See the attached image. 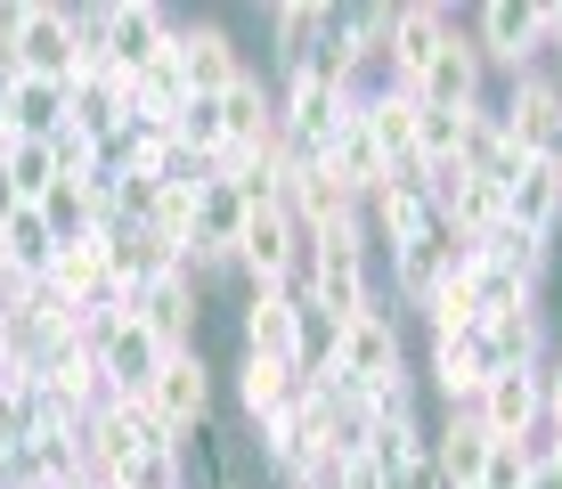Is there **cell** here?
Instances as JSON below:
<instances>
[{"instance_id": "obj_42", "label": "cell", "mask_w": 562, "mask_h": 489, "mask_svg": "<svg viewBox=\"0 0 562 489\" xmlns=\"http://www.w3.org/2000/svg\"><path fill=\"white\" fill-rule=\"evenodd\" d=\"M547 433L562 441V351H547Z\"/></svg>"}, {"instance_id": "obj_14", "label": "cell", "mask_w": 562, "mask_h": 489, "mask_svg": "<svg viewBox=\"0 0 562 489\" xmlns=\"http://www.w3.org/2000/svg\"><path fill=\"white\" fill-rule=\"evenodd\" d=\"M481 98H490V66L464 42V16H457V33L432 49V66L416 74V107H481Z\"/></svg>"}, {"instance_id": "obj_27", "label": "cell", "mask_w": 562, "mask_h": 489, "mask_svg": "<svg viewBox=\"0 0 562 489\" xmlns=\"http://www.w3.org/2000/svg\"><path fill=\"white\" fill-rule=\"evenodd\" d=\"M326 164H335L342 180L359 188V204H367V196H375L383 180H392V155L375 147V131H367V114H351V123L335 131V147H326Z\"/></svg>"}, {"instance_id": "obj_34", "label": "cell", "mask_w": 562, "mask_h": 489, "mask_svg": "<svg viewBox=\"0 0 562 489\" xmlns=\"http://www.w3.org/2000/svg\"><path fill=\"white\" fill-rule=\"evenodd\" d=\"M457 140H464V107H416V164L424 171L457 164Z\"/></svg>"}, {"instance_id": "obj_12", "label": "cell", "mask_w": 562, "mask_h": 489, "mask_svg": "<svg viewBox=\"0 0 562 489\" xmlns=\"http://www.w3.org/2000/svg\"><path fill=\"white\" fill-rule=\"evenodd\" d=\"M171 25H180V16L155 9V0H106V66L131 82L139 66H155V57L171 49Z\"/></svg>"}, {"instance_id": "obj_13", "label": "cell", "mask_w": 562, "mask_h": 489, "mask_svg": "<svg viewBox=\"0 0 562 489\" xmlns=\"http://www.w3.org/2000/svg\"><path fill=\"white\" fill-rule=\"evenodd\" d=\"M254 433H261V441H254V448H261V465H269L278 481H294L302 465L326 448V416H318V400H310V391L294 384V400H285L269 424H254Z\"/></svg>"}, {"instance_id": "obj_36", "label": "cell", "mask_w": 562, "mask_h": 489, "mask_svg": "<svg viewBox=\"0 0 562 489\" xmlns=\"http://www.w3.org/2000/svg\"><path fill=\"white\" fill-rule=\"evenodd\" d=\"M0 180L25 196V204H33L42 188H57V155H49V140H16V155L0 164Z\"/></svg>"}, {"instance_id": "obj_20", "label": "cell", "mask_w": 562, "mask_h": 489, "mask_svg": "<svg viewBox=\"0 0 562 489\" xmlns=\"http://www.w3.org/2000/svg\"><path fill=\"white\" fill-rule=\"evenodd\" d=\"M490 433H481V416L464 408V416H440L432 424V489H481V465H490Z\"/></svg>"}, {"instance_id": "obj_39", "label": "cell", "mask_w": 562, "mask_h": 489, "mask_svg": "<svg viewBox=\"0 0 562 489\" xmlns=\"http://www.w3.org/2000/svg\"><path fill=\"white\" fill-rule=\"evenodd\" d=\"M49 155H57V180H90V171H99L106 164V155H99V140H90V131H49Z\"/></svg>"}, {"instance_id": "obj_4", "label": "cell", "mask_w": 562, "mask_h": 489, "mask_svg": "<svg viewBox=\"0 0 562 489\" xmlns=\"http://www.w3.org/2000/svg\"><path fill=\"white\" fill-rule=\"evenodd\" d=\"M359 221H367V237H375V253L424 237V229L440 221V212H432V171H424L416 155H408V164H392V180L359 204Z\"/></svg>"}, {"instance_id": "obj_19", "label": "cell", "mask_w": 562, "mask_h": 489, "mask_svg": "<svg viewBox=\"0 0 562 489\" xmlns=\"http://www.w3.org/2000/svg\"><path fill=\"white\" fill-rule=\"evenodd\" d=\"M285 212H294L302 237H318V229H335V221H359V188L342 180L335 164H310V171H294V188H285Z\"/></svg>"}, {"instance_id": "obj_35", "label": "cell", "mask_w": 562, "mask_h": 489, "mask_svg": "<svg viewBox=\"0 0 562 489\" xmlns=\"http://www.w3.org/2000/svg\"><path fill=\"white\" fill-rule=\"evenodd\" d=\"M481 253H490V262H506V269H521V278H547V237H530V229H514V221H497L490 237H481Z\"/></svg>"}, {"instance_id": "obj_40", "label": "cell", "mask_w": 562, "mask_h": 489, "mask_svg": "<svg viewBox=\"0 0 562 489\" xmlns=\"http://www.w3.org/2000/svg\"><path fill=\"white\" fill-rule=\"evenodd\" d=\"M481 489H530V457H521V441H497V448H490Z\"/></svg>"}, {"instance_id": "obj_18", "label": "cell", "mask_w": 562, "mask_h": 489, "mask_svg": "<svg viewBox=\"0 0 562 489\" xmlns=\"http://www.w3.org/2000/svg\"><path fill=\"white\" fill-rule=\"evenodd\" d=\"M506 221L554 245V229H562V155H530V164L514 171V188H506Z\"/></svg>"}, {"instance_id": "obj_41", "label": "cell", "mask_w": 562, "mask_h": 489, "mask_svg": "<svg viewBox=\"0 0 562 489\" xmlns=\"http://www.w3.org/2000/svg\"><path fill=\"white\" fill-rule=\"evenodd\" d=\"M335 489H392V481H383V465L359 448V457H335Z\"/></svg>"}, {"instance_id": "obj_33", "label": "cell", "mask_w": 562, "mask_h": 489, "mask_svg": "<svg viewBox=\"0 0 562 489\" xmlns=\"http://www.w3.org/2000/svg\"><path fill=\"white\" fill-rule=\"evenodd\" d=\"M33 212L49 221V237L57 245H74V237H90V180H57L33 196Z\"/></svg>"}, {"instance_id": "obj_10", "label": "cell", "mask_w": 562, "mask_h": 489, "mask_svg": "<svg viewBox=\"0 0 562 489\" xmlns=\"http://www.w3.org/2000/svg\"><path fill=\"white\" fill-rule=\"evenodd\" d=\"M66 123H74V131H90L99 147H106L123 123H139V107H131V82L106 66V57L74 66V82H66Z\"/></svg>"}, {"instance_id": "obj_2", "label": "cell", "mask_w": 562, "mask_h": 489, "mask_svg": "<svg viewBox=\"0 0 562 489\" xmlns=\"http://www.w3.org/2000/svg\"><path fill=\"white\" fill-rule=\"evenodd\" d=\"M9 57H16V74L74 82V66H82V49H74V0H9Z\"/></svg>"}, {"instance_id": "obj_5", "label": "cell", "mask_w": 562, "mask_h": 489, "mask_svg": "<svg viewBox=\"0 0 562 489\" xmlns=\"http://www.w3.org/2000/svg\"><path fill=\"white\" fill-rule=\"evenodd\" d=\"M147 408L164 416V433L180 448L196 441L212 424V367H204V351H171V359L155 367V384H147Z\"/></svg>"}, {"instance_id": "obj_32", "label": "cell", "mask_w": 562, "mask_h": 489, "mask_svg": "<svg viewBox=\"0 0 562 489\" xmlns=\"http://www.w3.org/2000/svg\"><path fill=\"white\" fill-rule=\"evenodd\" d=\"M424 326H432V343H449V335H473V326H481V302H473V286H464V278H440L432 293H424Z\"/></svg>"}, {"instance_id": "obj_17", "label": "cell", "mask_w": 562, "mask_h": 489, "mask_svg": "<svg viewBox=\"0 0 562 489\" xmlns=\"http://www.w3.org/2000/svg\"><path fill=\"white\" fill-rule=\"evenodd\" d=\"M131 319L147 326L155 343L164 351H196V326H204V293L180 278V269H171V278H155L139 302H131Z\"/></svg>"}, {"instance_id": "obj_29", "label": "cell", "mask_w": 562, "mask_h": 489, "mask_svg": "<svg viewBox=\"0 0 562 489\" xmlns=\"http://www.w3.org/2000/svg\"><path fill=\"white\" fill-rule=\"evenodd\" d=\"M0 262H9L16 278H49L57 237H49V221H42L33 204H16V212H9V229H0Z\"/></svg>"}, {"instance_id": "obj_15", "label": "cell", "mask_w": 562, "mask_h": 489, "mask_svg": "<svg viewBox=\"0 0 562 489\" xmlns=\"http://www.w3.org/2000/svg\"><path fill=\"white\" fill-rule=\"evenodd\" d=\"M457 253H464V237H457V229L449 221H432V229H424V237H408V245H392V253H383V269H392V293H400V302H424V293H432L440 278H449V269H457Z\"/></svg>"}, {"instance_id": "obj_28", "label": "cell", "mask_w": 562, "mask_h": 489, "mask_svg": "<svg viewBox=\"0 0 562 489\" xmlns=\"http://www.w3.org/2000/svg\"><path fill=\"white\" fill-rule=\"evenodd\" d=\"M285 400H294V367L254 359V351H237V408H245V424H269Z\"/></svg>"}, {"instance_id": "obj_3", "label": "cell", "mask_w": 562, "mask_h": 489, "mask_svg": "<svg viewBox=\"0 0 562 489\" xmlns=\"http://www.w3.org/2000/svg\"><path fill=\"white\" fill-rule=\"evenodd\" d=\"M464 42L481 49V66L490 74H530L547 66V25H538V0H490V9L464 16Z\"/></svg>"}, {"instance_id": "obj_22", "label": "cell", "mask_w": 562, "mask_h": 489, "mask_svg": "<svg viewBox=\"0 0 562 489\" xmlns=\"http://www.w3.org/2000/svg\"><path fill=\"white\" fill-rule=\"evenodd\" d=\"M221 123H228V147H269L278 140V82L261 66H245L237 82L221 90Z\"/></svg>"}, {"instance_id": "obj_30", "label": "cell", "mask_w": 562, "mask_h": 489, "mask_svg": "<svg viewBox=\"0 0 562 489\" xmlns=\"http://www.w3.org/2000/svg\"><path fill=\"white\" fill-rule=\"evenodd\" d=\"M245 212H254V204H245V196L228 188V180H204V188H196V237H204L212 253H237Z\"/></svg>"}, {"instance_id": "obj_38", "label": "cell", "mask_w": 562, "mask_h": 489, "mask_svg": "<svg viewBox=\"0 0 562 489\" xmlns=\"http://www.w3.org/2000/svg\"><path fill=\"white\" fill-rule=\"evenodd\" d=\"M180 147H196V155H221L228 147V123H221V98H188V114H180V131H171Z\"/></svg>"}, {"instance_id": "obj_43", "label": "cell", "mask_w": 562, "mask_h": 489, "mask_svg": "<svg viewBox=\"0 0 562 489\" xmlns=\"http://www.w3.org/2000/svg\"><path fill=\"white\" fill-rule=\"evenodd\" d=\"M530 489H562V481H554V474H530Z\"/></svg>"}, {"instance_id": "obj_25", "label": "cell", "mask_w": 562, "mask_h": 489, "mask_svg": "<svg viewBox=\"0 0 562 489\" xmlns=\"http://www.w3.org/2000/svg\"><path fill=\"white\" fill-rule=\"evenodd\" d=\"M0 114H9L25 140H49V131H66V82H42V74H9V90H0Z\"/></svg>"}, {"instance_id": "obj_44", "label": "cell", "mask_w": 562, "mask_h": 489, "mask_svg": "<svg viewBox=\"0 0 562 489\" xmlns=\"http://www.w3.org/2000/svg\"><path fill=\"white\" fill-rule=\"evenodd\" d=\"M221 489H245V481H221Z\"/></svg>"}, {"instance_id": "obj_24", "label": "cell", "mask_w": 562, "mask_h": 489, "mask_svg": "<svg viewBox=\"0 0 562 489\" xmlns=\"http://www.w3.org/2000/svg\"><path fill=\"white\" fill-rule=\"evenodd\" d=\"M294 326H302L294 293H245V351H254V359L294 367Z\"/></svg>"}, {"instance_id": "obj_1", "label": "cell", "mask_w": 562, "mask_h": 489, "mask_svg": "<svg viewBox=\"0 0 562 489\" xmlns=\"http://www.w3.org/2000/svg\"><path fill=\"white\" fill-rule=\"evenodd\" d=\"M335 367H342V384H359V391H408V384H416L408 343H400V310H392V293H375V310L342 326Z\"/></svg>"}, {"instance_id": "obj_31", "label": "cell", "mask_w": 562, "mask_h": 489, "mask_svg": "<svg viewBox=\"0 0 562 489\" xmlns=\"http://www.w3.org/2000/svg\"><path fill=\"white\" fill-rule=\"evenodd\" d=\"M326 33V0H285V9H269V42H278V66H302L310 49H318Z\"/></svg>"}, {"instance_id": "obj_26", "label": "cell", "mask_w": 562, "mask_h": 489, "mask_svg": "<svg viewBox=\"0 0 562 489\" xmlns=\"http://www.w3.org/2000/svg\"><path fill=\"white\" fill-rule=\"evenodd\" d=\"M359 114H367V131H375V147L392 155V164H408V155H416V90L375 82L359 98Z\"/></svg>"}, {"instance_id": "obj_23", "label": "cell", "mask_w": 562, "mask_h": 489, "mask_svg": "<svg viewBox=\"0 0 562 489\" xmlns=\"http://www.w3.org/2000/svg\"><path fill=\"white\" fill-rule=\"evenodd\" d=\"M424 384L440 391V416H464V408L481 400V384H490V367H481L473 335H449V343L424 351Z\"/></svg>"}, {"instance_id": "obj_16", "label": "cell", "mask_w": 562, "mask_h": 489, "mask_svg": "<svg viewBox=\"0 0 562 489\" xmlns=\"http://www.w3.org/2000/svg\"><path fill=\"white\" fill-rule=\"evenodd\" d=\"M473 351H481L490 376H506V367H538V359H547V319H538V302L490 310V319L473 326Z\"/></svg>"}, {"instance_id": "obj_21", "label": "cell", "mask_w": 562, "mask_h": 489, "mask_svg": "<svg viewBox=\"0 0 562 489\" xmlns=\"http://www.w3.org/2000/svg\"><path fill=\"white\" fill-rule=\"evenodd\" d=\"M42 286L57 293V302H74V310H106V302H114V286H106V237L90 229V237L57 245V262H49Z\"/></svg>"}, {"instance_id": "obj_6", "label": "cell", "mask_w": 562, "mask_h": 489, "mask_svg": "<svg viewBox=\"0 0 562 489\" xmlns=\"http://www.w3.org/2000/svg\"><path fill=\"white\" fill-rule=\"evenodd\" d=\"M497 123H506V140L521 155H562V82L547 66L514 74L506 98H497Z\"/></svg>"}, {"instance_id": "obj_11", "label": "cell", "mask_w": 562, "mask_h": 489, "mask_svg": "<svg viewBox=\"0 0 562 489\" xmlns=\"http://www.w3.org/2000/svg\"><path fill=\"white\" fill-rule=\"evenodd\" d=\"M164 359H171V351L155 343L131 310H99V367H106V391H131V400H139Z\"/></svg>"}, {"instance_id": "obj_7", "label": "cell", "mask_w": 562, "mask_h": 489, "mask_svg": "<svg viewBox=\"0 0 562 489\" xmlns=\"http://www.w3.org/2000/svg\"><path fill=\"white\" fill-rule=\"evenodd\" d=\"M473 416H481V433H490V441H530L538 424H547V359L490 376V384H481V400H473Z\"/></svg>"}, {"instance_id": "obj_9", "label": "cell", "mask_w": 562, "mask_h": 489, "mask_svg": "<svg viewBox=\"0 0 562 489\" xmlns=\"http://www.w3.org/2000/svg\"><path fill=\"white\" fill-rule=\"evenodd\" d=\"M457 33V9H440V0H400L392 16V49H383V82L392 90H416V74L432 66V49Z\"/></svg>"}, {"instance_id": "obj_37", "label": "cell", "mask_w": 562, "mask_h": 489, "mask_svg": "<svg viewBox=\"0 0 562 489\" xmlns=\"http://www.w3.org/2000/svg\"><path fill=\"white\" fill-rule=\"evenodd\" d=\"M99 489H188V448H155V457L123 465V474L99 481Z\"/></svg>"}, {"instance_id": "obj_8", "label": "cell", "mask_w": 562, "mask_h": 489, "mask_svg": "<svg viewBox=\"0 0 562 489\" xmlns=\"http://www.w3.org/2000/svg\"><path fill=\"white\" fill-rule=\"evenodd\" d=\"M171 66L188 74V90H196V98H221L245 74V49L228 42L221 16H180V25H171Z\"/></svg>"}]
</instances>
